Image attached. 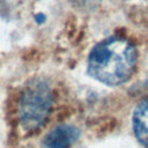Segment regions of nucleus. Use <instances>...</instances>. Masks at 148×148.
Returning a JSON list of instances; mask_svg holds the SVG:
<instances>
[{"label": "nucleus", "instance_id": "1", "mask_svg": "<svg viewBox=\"0 0 148 148\" xmlns=\"http://www.w3.org/2000/svg\"><path fill=\"white\" fill-rule=\"evenodd\" d=\"M136 51L132 43L119 37H109L96 44L88 57V73L95 80L118 86L133 74Z\"/></svg>", "mask_w": 148, "mask_h": 148}, {"label": "nucleus", "instance_id": "2", "mask_svg": "<svg viewBox=\"0 0 148 148\" xmlns=\"http://www.w3.org/2000/svg\"><path fill=\"white\" fill-rule=\"evenodd\" d=\"M53 104L52 91L43 80H34L23 89L18 99V118L21 125L34 131L49 118Z\"/></svg>", "mask_w": 148, "mask_h": 148}, {"label": "nucleus", "instance_id": "3", "mask_svg": "<svg viewBox=\"0 0 148 148\" xmlns=\"http://www.w3.org/2000/svg\"><path fill=\"white\" fill-rule=\"evenodd\" d=\"M77 128L71 125H60L49 132L43 141L45 148H69L79 138Z\"/></svg>", "mask_w": 148, "mask_h": 148}, {"label": "nucleus", "instance_id": "4", "mask_svg": "<svg viewBox=\"0 0 148 148\" xmlns=\"http://www.w3.org/2000/svg\"><path fill=\"white\" fill-rule=\"evenodd\" d=\"M133 131L136 139L148 148V98L142 101L133 112Z\"/></svg>", "mask_w": 148, "mask_h": 148}]
</instances>
